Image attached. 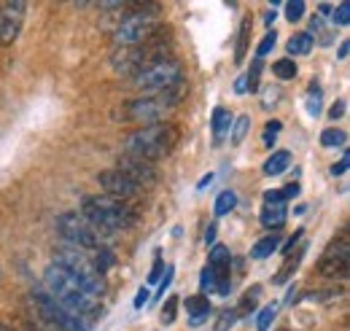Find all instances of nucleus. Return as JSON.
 <instances>
[{
  "label": "nucleus",
  "mask_w": 350,
  "mask_h": 331,
  "mask_svg": "<svg viewBox=\"0 0 350 331\" xmlns=\"http://www.w3.org/2000/svg\"><path fill=\"white\" fill-rule=\"evenodd\" d=\"M275 38H278V36H275V30H272V33H267V36H264V41L259 43V49H256V54H259V57L269 54V51L275 49Z\"/></svg>",
  "instance_id": "nucleus-38"
},
{
  "label": "nucleus",
  "mask_w": 350,
  "mask_h": 331,
  "mask_svg": "<svg viewBox=\"0 0 350 331\" xmlns=\"http://www.w3.org/2000/svg\"><path fill=\"white\" fill-rule=\"evenodd\" d=\"M307 111H310V116H318V114H321V86H318V83L310 86V94H307Z\"/></svg>",
  "instance_id": "nucleus-31"
},
{
  "label": "nucleus",
  "mask_w": 350,
  "mask_h": 331,
  "mask_svg": "<svg viewBox=\"0 0 350 331\" xmlns=\"http://www.w3.org/2000/svg\"><path fill=\"white\" fill-rule=\"evenodd\" d=\"M280 191H283V197H286V200H291V197H299V191H302V189H299V183H288V186H286V189H280Z\"/></svg>",
  "instance_id": "nucleus-42"
},
{
  "label": "nucleus",
  "mask_w": 350,
  "mask_h": 331,
  "mask_svg": "<svg viewBox=\"0 0 350 331\" xmlns=\"http://www.w3.org/2000/svg\"><path fill=\"white\" fill-rule=\"evenodd\" d=\"M318 272H321L323 278H332V280H337V278H348L350 243H348V235H345V232L340 235V240H334L329 248L323 250V256H321V261H318Z\"/></svg>",
  "instance_id": "nucleus-11"
},
{
  "label": "nucleus",
  "mask_w": 350,
  "mask_h": 331,
  "mask_svg": "<svg viewBox=\"0 0 350 331\" xmlns=\"http://www.w3.org/2000/svg\"><path fill=\"white\" fill-rule=\"evenodd\" d=\"M57 235L79 250H97L100 248V232L89 224L87 218L76 210H68L62 215H57Z\"/></svg>",
  "instance_id": "nucleus-10"
},
{
  "label": "nucleus",
  "mask_w": 350,
  "mask_h": 331,
  "mask_svg": "<svg viewBox=\"0 0 350 331\" xmlns=\"http://www.w3.org/2000/svg\"><path fill=\"white\" fill-rule=\"evenodd\" d=\"M286 224V205H264L262 226L264 229H280Z\"/></svg>",
  "instance_id": "nucleus-17"
},
{
  "label": "nucleus",
  "mask_w": 350,
  "mask_h": 331,
  "mask_svg": "<svg viewBox=\"0 0 350 331\" xmlns=\"http://www.w3.org/2000/svg\"><path fill=\"white\" fill-rule=\"evenodd\" d=\"M262 59H254V68L248 70V76H245V86L251 89V92H256L259 89V76H262Z\"/></svg>",
  "instance_id": "nucleus-34"
},
{
  "label": "nucleus",
  "mask_w": 350,
  "mask_h": 331,
  "mask_svg": "<svg viewBox=\"0 0 350 331\" xmlns=\"http://www.w3.org/2000/svg\"><path fill=\"white\" fill-rule=\"evenodd\" d=\"M173 283V267H167V275H165V280H162V289H159V293L165 296V291H167V286Z\"/></svg>",
  "instance_id": "nucleus-44"
},
{
  "label": "nucleus",
  "mask_w": 350,
  "mask_h": 331,
  "mask_svg": "<svg viewBox=\"0 0 350 331\" xmlns=\"http://www.w3.org/2000/svg\"><path fill=\"white\" fill-rule=\"evenodd\" d=\"M97 183L105 189V194H108V197H116V200H124V202L132 200V197L140 191L130 178H127V175H122L119 170H105V172H100V175H97Z\"/></svg>",
  "instance_id": "nucleus-14"
},
{
  "label": "nucleus",
  "mask_w": 350,
  "mask_h": 331,
  "mask_svg": "<svg viewBox=\"0 0 350 331\" xmlns=\"http://www.w3.org/2000/svg\"><path fill=\"white\" fill-rule=\"evenodd\" d=\"M264 22H267V25H272V22H275V11H269V14L264 16Z\"/></svg>",
  "instance_id": "nucleus-52"
},
{
  "label": "nucleus",
  "mask_w": 350,
  "mask_h": 331,
  "mask_svg": "<svg viewBox=\"0 0 350 331\" xmlns=\"http://www.w3.org/2000/svg\"><path fill=\"white\" fill-rule=\"evenodd\" d=\"M342 114H345V100H337V103L332 105V111H329V116H332V119H340Z\"/></svg>",
  "instance_id": "nucleus-41"
},
{
  "label": "nucleus",
  "mask_w": 350,
  "mask_h": 331,
  "mask_svg": "<svg viewBox=\"0 0 350 331\" xmlns=\"http://www.w3.org/2000/svg\"><path fill=\"white\" fill-rule=\"evenodd\" d=\"M183 83V65L173 59V57H165V59H157L151 62L148 68H143L140 73L132 76V86L140 89L143 94H159V92H170L175 86Z\"/></svg>",
  "instance_id": "nucleus-8"
},
{
  "label": "nucleus",
  "mask_w": 350,
  "mask_h": 331,
  "mask_svg": "<svg viewBox=\"0 0 350 331\" xmlns=\"http://www.w3.org/2000/svg\"><path fill=\"white\" fill-rule=\"evenodd\" d=\"M44 283H46V293H49L54 302H59L68 313L79 315L84 323H87V321H97V318L103 315V307L97 304V299H92L68 269L51 264V267L46 269ZM87 329H89V323H87Z\"/></svg>",
  "instance_id": "nucleus-1"
},
{
  "label": "nucleus",
  "mask_w": 350,
  "mask_h": 331,
  "mask_svg": "<svg viewBox=\"0 0 350 331\" xmlns=\"http://www.w3.org/2000/svg\"><path fill=\"white\" fill-rule=\"evenodd\" d=\"M237 205V194L234 191H221L219 200H216V215H226L229 210H234Z\"/></svg>",
  "instance_id": "nucleus-29"
},
{
  "label": "nucleus",
  "mask_w": 350,
  "mask_h": 331,
  "mask_svg": "<svg viewBox=\"0 0 350 331\" xmlns=\"http://www.w3.org/2000/svg\"><path fill=\"white\" fill-rule=\"evenodd\" d=\"M175 313H178V296H170L167 302H165V307H162V323H173L175 321Z\"/></svg>",
  "instance_id": "nucleus-35"
},
{
  "label": "nucleus",
  "mask_w": 350,
  "mask_h": 331,
  "mask_svg": "<svg viewBox=\"0 0 350 331\" xmlns=\"http://www.w3.org/2000/svg\"><path fill=\"white\" fill-rule=\"evenodd\" d=\"M234 92H248V86H245V79H237V83H234Z\"/></svg>",
  "instance_id": "nucleus-50"
},
{
  "label": "nucleus",
  "mask_w": 350,
  "mask_h": 331,
  "mask_svg": "<svg viewBox=\"0 0 350 331\" xmlns=\"http://www.w3.org/2000/svg\"><path fill=\"white\" fill-rule=\"evenodd\" d=\"M159 278H162V259H157V264H154V269L148 275V283H157Z\"/></svg>",
  "instance_id": "nucleus-43"
},
{
  "label": "nucleus",
  "mask_w": 350,
  "mask_h": 331,
  "mask_svg": "<svg viewBox=\"0 0 350 331\" xmlns=\"http://www.w3.org/2000/svg\"><path fill=\"white\" fill-rule=\"evenodd\" d=\"M30 331H57V329H51L49 323H41V321H33V326H30Z\"/></svg>",
  "instance_id": "nucleus-47"
},
{
  "label": "nucleus",
  "mask_w": 350,
  "mask_h": 331,
  "mask_svg": "<svg viewBox=\"0 0 350 331\" xmlns=\"http://www.w3.org/2000/svg\"><path fill=\"white\" fill-rule=\"evenodd\" d=\"M146 302H148V291L140 289V291H137V299H135V307H143Z\"/></svg>",
  "instance_id": "nucleus-46"
},
{
  "label": "nucleus",
  "mask_w": 350,
  "mask_h": 331,
  "mask_svg": "<svg viewBox=\"0 0 350 331\" xmlns=\"http://www.w3.org/2000/svg\"><path fill=\"white\" fill-rule=\"evenodd\" d=\"M159 36H162V30H159L154 38H148L146 43L116 49V51L111 54V68H113L119 76H135V73H140L143 68H148L151 62L165 59V51H167L170 41H165V38H159Z\"/></svg>",
  "instance_id": "nucleus-4"
},
{
  "label": "nucleus",
  "mask_w": 350,
  "mask_h": 331,
  "mask_svg": "<svg viewBox=\"0 0 350 331\" xmlns=\"http://www.w3.org/2000/svg\"><path fill=\"white\" fill-rule=\"evenodd\" d=\"M211 181H213V175H205V178H202V181H200V189H205V186H208V183H211Z\"/></svg>",
  "instance_id": "nucleus-51"
},
{
  "label": "nucleus",
  "mask_w": 350,
  "mask_h": 331,
  "mask_svg": "<svg viewBox=\"0 0 350 331\" xmlns=\"http://www.w3.org/2000/svg\"><path fill=\"white\" fill-rule=\"evenodd\" d=\"M280 132V122L278 119H272V122H267V132H264V143L267 146H272V140H275V135Z\"/></svg>",
  "instance_id": "nucleus-39"
},
{
  "label": "nucleus",
  "mask_w": 350,
  "mask_h": 331,
  "mask_svg": "<svg viewBox=\"0 0 350 331\" xmlns=\"http://www.w3.org/2000/svg\"><path fill=\"white\" fill-rule=\"evenodd\" d=\"M288 165H291V154H288V151H275V154L264 162V175H280Z\"/></svg>",
  "instance_id": "nucleus-19"
},
{
  "label": "nucleus",
  "mask_w": 350,
  "mask_h": 331,
  "mask_svg": "<svg viewBox=\"0 0 350 331\" xmlns=\"http://www.w3.org/2000/svg\"><path fill=\"white\" fill-rule=\"evenodd\" d=\"M312 51V38L307 33H297L288 38V54L294 57H302V54H310Z\"/></svg>",
  "instance_id": "nucleus-23"
},
{
  "label": "nucleus",
  "mask_w": 350,
  "mask_h": 331,
  "mask_svg": "<svg viewBox=\"0 0 350 331\" xmlns=\"http://www.w3.org/2000/svg\"><path fill=\"white\" fill-rule=\"evenodd\" d=\"M113 261H116V259H113V253H111V250L97 248V256H94V261H92V264H94V269H97V272L105 278V272L113 267Z\"/></svg>",
  "instance_id": "nucleus-27"
},
{
  "label": "nucleus",
  "mask_w": 350,
  "mask_h": 331,
  "mask_svg": "<svg viewBox=\"0 0 350 331\" xmlns=\"http://www.w3.org/2000/svg\"><path fill=\"white\" fill-rule=\"evenodd\" d=\"M81 215L100 232V237L127 232L137 221V213L124 200H116V197H108V194L87 197L84 205H81Z\"/></svg>",
  "instance_id": "nucleus-3"
},
{
  "label": "nucleus",
  "mask_w": 350,
  "mask_h": 331,
  "mask_svg": "<svg viewBox=\"0 0 350 331\" xmlns=\"http://www.w3.org/2000/svg\"><path fill=\"white\" fill-rule=\"evenodd\" d=\"M234 323H237V313H234V310H224L219 318H216V326H213V331H229Z\"/></svg>",
  "instance_id": "nucleus-32"
},
{
  "label": "nucleus",
  "mask_w": 350,
  "mask_h": 331,
  "mask_svg": "<svg viewBox=\"0 0 350 331\" xmlns=\"http://www.w3.org/2000/svg\"><path fill=\"white\" fill-rule=\"evenodd\" d=\"M30 304H33V321H41V323H49L51 329L57 331H89L87 323L68 313L59 302H54L46 291H36L30 293Z\"/></svg>",
  "instance_id": "nucleus-9"
},
{
  "label": "nucleus",
  "mask_w": 350,
  "mask_h": 331,
  "mask_svg": "<svg viewBox=\"0 0 350 331\" xmlns=\"http://www.w3.org/2000/svg\"><path fill=\"white\" fill-rule=\"evenodd\" d=\"M178 140H180L178 127L170 124V122H157V124H148L143 127V129H135L132 135H127L124 154L154 165V162H159V159L173 154Z\"/></svg>",
  "instance_id": "nucleus-2"
},
{
  "label": "nucleus",
  "mask_w": 350,
  "mask_h": 331,
  "mask_svg": "<svg viewBox=\"0 0 350 331\" xmlns=\"http://www.w3.org/2000/svg\"><path fill=\"white\" fill-rule=\"evenodd\" d=\"M213 240H216V226L211 224V226H208V232H205V243H213Z\"/></svg>",
  "instance_id": "nucleus-48"
},
{
  "label": "nucleus",
  "mask_w": 350,
  "mask_h": 331,
  "mask_svg": "<svg viewBox=\"0 0 350 331\" xmlns=\"http://www.w3.org/2000/svg\"><path fill=\"white\" fill-rule=\"evenodd\" d=\"M302 16H305V3H302V0L286 3V19H288V22H299Z\"/></svg>",
  "instance_id": "nucleus-33"
},
{
  "label": "nucleus",
  "mask_w": 350,
  "mask_h": 331,
  "mask_svg": "<svg viewBox=\"0 0 350 331\" xmlns=\"http://www.w3.org/2000/svg\"><path fill=\"white\" fill-rule=\"evenodd\" d=\"M259 293H262V286H254L251 291H245V296H243L240 307H234L237 318H240V315H248V313H254V307H256V302H259Z\"/></svg>",
  "instance_id": "nucleus-24"
},
{
  "label": "nucleus",
  "mask_w": 350,
  "mask_h": 331,
  "mask_svg": "<svg viewBox=\"0 0 350 331\" xmlns=\"http://www.w3.org/2000/svg\"><path fill=\"white\" fill-rule=\"evenodd\" d=\"M116 170H119L122 175H127L137 189H140V186H151V183L157 181V170H154V165H151V162H143V159H137V157H130V154L119 157Z\"/></svg>",
  "instance_id": "nucleus-13"
},
{
  "label": "nucleus",
  "mask_w": 350,
  "mask_h": 331,
  "mask_svg": "<svg viewBox=\"0 0 350 331\" xmlns=\"http://www.w3.org/2000/svg\"><path fill=\"white\" fill-rule=\"evenodd\" d=\"M332 22H334V25H340V27H345V25H348V22H350V5H348V3H340V5L334 8Z\"/></svg>",
  "instance_id": "nucleus-36"
},
{
  "label": "nucleus",
  "mask_w": 350,
  "mask_h": 331,
  "mask_svg": "<svg viewBox=\"0 0 350 331\" xmlns=\"http://www.w3.org/2000/svg\"><path fill=\"white\" fill-rule=\"evenodd\" d=\"M307 36H310L312 41L318 38V43H321V46H329V43L334 41V33H332V30L323 25V16H315V19L310 22V33H307Z\"/></svg>",
  "instance_id": "nucleus-20"
},
{
  "label": "nucleus",
  "mask_w": 350,
  "mask_h": 331,
  "mask_svg": "<svg viewBox=\"0 0 350 331\" xmlns=\"http://www.w3.org/2000/svg\"><path fill=\"white\" fill-rule=\"evenodd\" d=\"M183 83L170 89V92L143 94V97H137V100H130V103L124 105L122 116L130 119V122H137V124H157V122H165V116L178 108V103H180V97H183Z\"/></svg>",
  "instance_id": "nucleus-5"
},
{
  "label": "nucleus",
  "mask_w": 350,
  "mask_h": 331,
  "mask_svg": "<svg viewBox=\"0 0 350 331\" xmlns=\"http://www.w3.org/2000/svg\"><path fill=\"white\" fill-rule=\"evenodd\" d=\"M251 30H254V22L251 19H243L240 33H237V49H234V62L237 65L245 59V51H248V43H251Z\"/></svg>",
  "instance_id": "nucleus-18"
},
{
  "label": "nucleus",
  "mask_w": 350,
  "mask_h": 331,
  "mask_svg": "<svg viewBox=\"0 0 350 331\" xmlns=\"http://www.w3.org/2000/svg\"><path fill=\"white\" fill-rule=\"evenodd\" d=\"M345 143H348V135L342 129H323V135H321L323 148H337V146H345Z\"/></svg>",
  "instance_id": "nucleus-25"
},
{
  "label": "nucleus",
  "mask_w": 350,
  "mask_h": 331,
  "mask_svg": "<svg viewBox=\"0 0 350 331\" xmlns=\"http://www.w3.org/2000/svg\"><path fill=\"white\" fill-rule=\"evenodd\" d=\"M275 100H280V89H272V86H269V89H267V92H264V108H272V105H275Z\"/></svg>",
  "instance_id": "nucleus-40"
},
{
  "label": "nucleus",
  "mask_w": 350,
  "mask_h": 331,
  "mask_svg": "<svg viewBox=\"0 0 350 331\" xmlns=\"http://www.w3.org/2000/svg\"><path fill=\"white\" fill-rule=\"evenodd\" d=\"M232 122H234V119H232V114H229L226 108H216V111H213V135H216V140H221V137L232 129Z\"/></svg>",
  "instance_id": "nucleus-21"
},
{
  "label": "nucleus",
  "mask_w": 350,
  "mask_h": 331,
  "mask_svg": "<svg viewBox=\"0 0 350 331\" xmlns=\"http://www.w3.org/2000/svg\"><path fill=\"white\" fill-rule=\"evenodd\" d=\"M278 248H280V237H278V235H269V237L259 240V243L251 248V256H254V259H267V256H272Z\"/></svg>",
  "instance_id": "nucleus-22"
},
{
  "label": "nucleus",
  "mask_w": 350,
  "mask_h": 331,
  "mask_svg": "<svg viewBox=\"0 0 350 331\" xmlns=\"http://www.w3.org/2000/svg\"><path fill=\"white\" fill-rule=\"evenodd\" d=\"M348 51H350V43L342 41L340 43V59H348Z\"/></svg>",
  "instance_id": "nucleus-49"
},
{
  "label": "nucleus",
  "mask_w": 350,
  "mask_h": 331,
  "mask_svg": "<svg viewBox=\"0 0 350 331\" xmlns=\"http://www.w3.org/2000/svg\"><path fill=\"white\" fill-rule=\"evenodd\" d=\"M345 170H348V154L342 157V162H340V165H334V167H332V172H334V175H342Z\"/></svg>",
  "instance_id": "nucleus-45"
},
{
  "label": "nucleus",
  "mask_w": 350,
  "mask_h": 331,
  "mask_svg": "<svg viewBox=\"0 0 350 331\" xmlns=\"http://www.w3.org/2000/svg\"><path fill=\"white\" fill-rule=\"evenodd\" d=\"M0 331H16V329H11V326H5V323H0Z\"/></svg>",
  "instance_id": "nucleus-53"
},
{
  "label": "nucleus",
  "mask_w": 350,
  "mask_h": 331,
  "mask_svg": "<svg viewBox=\"0 0 350 331\" xmlns=\"http://www.w3.org/2000/svg\"><path fill=\"white\" fill-rule=\"evenodd\" d=\"M25 14H27V3H22V0L0 3V46H11L19 38Z\"/></svg>",
  "instance_id": "nucleus-12"
},
{
  "label": "nucleus",
  "mask_w": 350,
  "mask_h": 331,
  "mask_svg": "<svg viewBox=\"0 0 350 331\" xmlns=\"http://www.w3.org/2000/svg\"><path fill=\"white\" fill-rule=\"evenodd\" d=\"M302 253H305V248L291 250V253L286 256V261L280 264V269H278V275H275V283H278V286H283V283L291 280V275L297 272V267H299V261H302Z\"/></svg>",
  "instance_id": "nucleus-16"
},
{
  "label": "nucleus",
  "mask_w": 350,
  "mask_h": 331,
  "mask_svg": "<svg viewBox=\"0 0 350 331\" xmlns=\"http://www.w3.org/2000/svg\"><path fill=\"white\" fill-rule=\"evenodd\" d=\"M248 129H251V116H248V114H243V116L232 124V146H240V143L245 140Z\"/></svg>",
  "instance_id": "nucleus-26"
},
{
  "label": "nucleus",
  "mask_w": 350,
  "mask_h": 331,
  "mask_svg": "<svg viewBox=\"0 0 350 331\" xmlns=\"http://www.w3.org/2000/svg\"><path fill=\"white\" fill-rule=\"evenodd\" d=\"M200 283H202V289L205 291H219V278L213 275V269H211V267H205V269H202Z\"/></svg>",
  "instance_id": "nucleus-37"
},
{
  "label": "nucleus",
  "mask_w": 350,
  "mask_h": 331,
  "mask_svg": "<svg viewBox=\"0 0 350 331\" xmlns=\"http://www.w3.org/2000/svg\"><path fill=\"white\" fill-rule=\"evenodd\" d=\"M186 310H189V323L191 326H202L205 321H208V315H211V302H208V296H189L186 299Z\"/></svg>",
  "instance_id": "nucleus-15"
},
{
  "label": "nucleus",
  "mask_w": 350,
  "mask_h": 331,
  "mask_svg": "<svg viewBox=\"0 0 350 331\" xmlns=\"http://www.w3.org/2000/svg\"><path fill=\"white\" fill-rule=\"evenodd\" d=\"M278 315V304L272 302V304H267L262 313H259V321H256V329L259 331H267L269 326H272V318Z\"/></svg>",
  "instance_id": "nucleus-30"
},
{
  "label": "nucleus",
  "mask_w": 350,
  "mask_h": 331,
  "mask_svg": "<svg viewBox=\"0 0 350 331\" xmlns=\"http://www.w3.org/2000/svg\"><path fill=\"white\" fill-rule=\"evenodd\" d=\"M272 70H275V76H278L280 81H288V79L297 76V65H294V59H278Z\"/></svg>",
  "instance_id": "nucleus-28"
},
{
  "label": "nucleus",
  "mask_w": 350,
  "mask_h": 331,
  "mask_svg": "<svg viewBox=\"0 0 350 331\" xmlns=\"http://www.w3.org/2000/svg\"><path fill=\"white\" fill-rule=\"evenodd\" d=\"M132 5H135L137 11L127 14V16L119 22V27H116V41L124 43V46L146 43L148 38H154V36L162 30V25H159V19H157L159 5H154V3H132Z\"/></svg>",
  "instance_id": "nucleus-7"
},
{
  "label": "nucleus",
  "mask_w": 350,
  "mask_h": 331,
  "mask_svg": "<svg viewBox=\"0 0 350 331\" xmlns=\"http://www.w3.org/2000/svg\"><path fill=\"white\" fill-rule=\"evenodd\" d=\"M54 264L62 267V269H68L92 299H100L105 293V278L94 269L92 259H89L84 250L73 248V246H62V248H57V253H54Z\"/></svg>",
  "instance_id": "nucleus-6"
}]
</instances>
